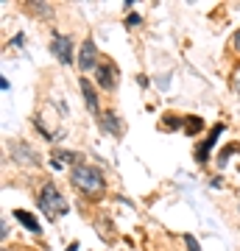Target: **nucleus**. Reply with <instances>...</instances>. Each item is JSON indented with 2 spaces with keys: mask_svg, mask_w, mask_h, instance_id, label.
<instances>
[{
  "mask_svg": "<svg viewBox=\"0 0 240 251\" xmlns=\"http://www.w3.org/2000/svg\"><path fill=\"white\" fill-rule=\"evenodd\" d=\"M70 181H73V187L79 190V193H84V196H89V198L104 196V190H107L101 171H98V168H92V165H84V162L73 168Z\"/></svg>",
  "mask_w": 240,
  "mask_h": 251,
  "instance_id": "f257e3e1",
  "label": "nucleus"
},
{
  "mask_svg": "<svg viewBox=\"0 0 240 251\" xmlns=\"http://www.w3.org/2000/svg\"><path fill=\"white\" fill-rule=\"evenodd\" d=\"M36 204H39V209H42L51 221H56V215H64V212H67V204H64L62 193L56 190L53 181H48V184L42 187V193H39V198H36Z\"/></svg>",
  "mask_w": 240,
  "mask_h": 251,
  "instance_id": "f03ea898",
  "label": "nucleus"
},
{
  "mask_svg": "<svg viewBox=\"0 0 240 251\" xmlns=\"http://www.w3.org/2000/svg\"><path fill=\"white\" fill-rule=\"evenodd\" d=\"M79 70H98V48L92 39H84L79 48Z\"/></svg>",
  "mask_w": 240,
  "mask_h": 251,
  "instance_id": "7ed1b4c3",
  "label": "nucleus"
},
{
  "mask_svg": "<svg viewBox=\"0 0 240 251\" xmlns=\"http://www.w3.org/2000/svg\"><path fill=\"white\" fill-rule=\"evenodd\" d=\"M51 50L62 64H73V39L64 34H56L53 31V42H51Z\"/></svg>",
  "mask_w": 240,
  "mask_h": 251,
  "instance_id": "20e7f679",
  "label": "nucleus"
},
{
  "mask_svg": "<svg viewBox=\"0 0 240 251\" xmlns=\"http://www.w3.org/2000/svg\"><path fill=\"white\" fill-rule=\"evenodd\" d=\"M95 81H98V87H104V90H115V87H117V67L112 62L98 64V70H95Z\"/></svg>",
  "mask_w": 240,
  "mask_h": 251,
  "instance_id": "39448f33",
  "label": "nucleus"
},
{
  "mask_svg": "<svg viewBox=\"0 0 240 251\" xmlns=\"http://www.w3.org/2000/svg\"><path fill=\"white\" fill-rule=\"evenodd\" d=\"M11 156H14V159L20 162V165H31V162H39V156H36V151H31V148H28L26 143H14L11 145Z\"/></svg>",
  "mask_w": 240,
  "mask_h": 251,
  "instance_id": "423d86ee",
  "label": "nucleus"
},
{
  "mask_svg": "<svg viewBox=\"0 0 240 251\" xmlns=\"http://www.w3.org/2000/svg\"><path fill=\"white\" fill-rule=\"evenodd\" d=\"M221 131H223V126L218 123V126H215V128H213V134H210V137H207V140H204V143H201V145H198V148H196V159L201 162V165H204V162L210 159V148H213V145H215V140H218V134H221Z\"/></svg>",
  "mask_w": 240,
  "mask_h": 251,
  "instance_id": "0eeeda50",
  "label": "nucleus"
},
{
  "mask_svg": "<svg viewBox=\"0 0 240 251\" xmlns=\"http://www.w3.org/2000/svg\"><path fill=\"white\" fill-rule=\"evenodd\" d=\"M79 87H81V92H84V100H87L89 112L101 117V106H98V95H95V87H92L87 78H81V81H79Z\"/></svg>",
  "mask_w": 240,
  "mask_h": 251,
  "instance_id": "6e6552de",
  "label": "nucleus"
},
{
  "mask_svg": "<svg viewBox=\"0 0 240 251\" xmlns=\"http://www.w3.org/2000/svg\"><path fill=\"white\" fill-rule=\"evenodd\" d=\"M14 218H17L20 224L26 226L28 232H34V234H39V221H36V218L31 215V212H26V209H17V212H14Z\"/></svg>",
  "mask_w": 240,
  "mask_h": 251,
  "instance_id": "1a4fd4ad",
  "label": "nucleus"
},
{
  "mask_svg": "<svg viewBox=\"0 0 240 251\" xmlns=\"http://www.w3.org/2000/svg\"><path fill=\"white\" fill-rule=\"evenodd\" d=\"M101 126H104V128H107L109 134H120V131H123V128H120V126H117V117H115V112H101Z\"/></svg>",
  "mask_w": 240,
  "mask_h": 251,
  "instance_id": "9d476101",
  "label": "nucleus"
},
{
  "mask_svg": "<svg viewBox=\"0 0 240 251\" xmlns=\"http://www.w3.org/2000/svg\"><path fill=\"white\" fill-rule=\"evenodd\" d=\"M201 128H204V123H201V117H190V120L185 123V131H187L190 137H193V134H198Z\"/></svg>",
  "mask_w": 240,
  "mask_h": 251,
  "instance_id": "9b49d317",
  "label": "nucleus"
},
{
  "mask_svg": "<svg viewBox=\"0 0 240 251\" xmlns=\"http://www.w3.org/2000/svg\"><path fill=\"white\" fill-rule=\"evenodd\" d=\"M53 159H64V162H79V156L73 151H53ZM81 165V162H79Z\"/></svg>",
  "mask_w": 240,
  "mask_h": 251,
  "instance_id": "f8f14e48",
  "label": "nucleus"
},
{
  "mask_svg": "<svg viewBox=\"0 0 240 251\" xmlns=\"http://www.w3.org/2000/svg\"><path fill=\"white\" fill-rule=\"evenodd\" d=\"M185 243H187V249H190V251H201V249H198V240L193 237V234H185Z\"/></svg>",
  "mask_w": 240,
  "mask_h": 251,
  "instance_id": "ddd939ff",
  "label": "nucleus"
},
{
  "mask_svg": "<svg viewBox=\"0 0 240 251\" xmlns=\"http://www.w3.org/2000/svg\"><path fill=\"white\" fill-rule=\"evenodd\" d=\"M126 25H129V28H137V25H140V14H129Z\"/></svg>",
  "mask_w": 240,
  "mask_h": 251,
  "instance_id": "4468645a",
  "label": "nucleus"
},
{
  "mask_svg": "<svg viewBox=\"0 0 240 251\" xmlns=\"http://www.w3.org/2000/svg\"><path fill=\"white\" fill-rule=\"evenodd\" d=\"M165 126H168V128H179L182 123H179L176 117H165Z\"/></svg>",
  "mask_w": 240,
  "mask_h": 251,
  "instance_id": "2eb2a0df",
  "label": "nucleus"
},
{
  "mask_svg": "<svg viewBox=\"0 0 240 251\" xmlns=\"http://www.w3.org/2000/svg\"><path fill=\"white\" fill-rule=\"evenodd\" d=\"M232 48H235V53H240V31L232 36Z\"/></svg>",
  "mask_w": 240,
  "mask_h": 251,
  "instance_id": "dca6fc26",
  "label": "nucleus"
},
{
  "mask_svg": "<svg viewBox=\"0 0 240 251\" xmlns=\"http://www.w3.org/2000/svg\"><path fill=\"white\" fill-rule=\"evenodd\" d=\"M6 234H9V224H6V221H3V224H0V237H3V240H6Z\"/></svg>",
  "mask_w": 240,
  "mask_h": 251,
  "instance_id": "f3484780",
  "label": "nucleus"
},
{
  "mask_svg": "<svg viewBox=\"0 0 240 251\" xmlns=\"http://www.w3.org/2000/svg\"><path fill=\"white\" fill-rule=\"evenodd\" d=\"M3 251H6V249H3Z\"/></svg>",
  "mask_w": 240,
  "mask_h": 251,
  "instance_id": "a211bd4d",
  "label": "nucleus"
}]
</instances>
